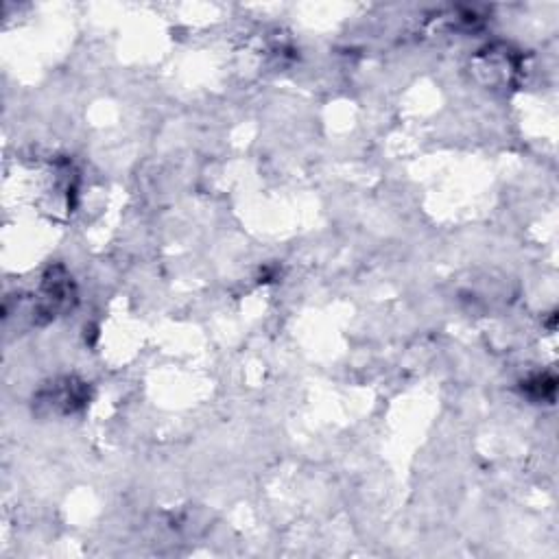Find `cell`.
<instances>
[{
  "mask_svg": "<svg viewBox=\"0 0 559 559\" xmlns=\"http://www.w3.org/2000/svg\"><path fill=\"white\" fill-rule=\"evenodd\" d=\"M75 302H77V291L70 273L59 265L46 271L40 284L38 302H35V315L51 321L57 315L70 311V308L75 306Z\"/></svg>",
  "mask_w": 559,
  "mask_h": 559,
  "instance_id": "obj_1",
  "label": "cell"
},
{
  "mask_svg": "<svg viewBox=\"0 0 559 559\" xmlns=\"http://www.w3.org/2000/svg\"><path fill=\"white\" fill-rule=\"evenodd\" d=\"M88 385L75 378H62L51 383V387L42 389L38 394V404L53 413H75L88 404Z\"/></svg>",
  "mask_w": 559,
  "mask_h": 559,
  "instance_id": "obj_2",
  "label": "cell"
},
{
  "mask_svg": "<svg viewBox=\"0 0 559 559\" xmlns=\"http://www.w3.org/2000/svg\"><path fill=\"white\" fill-rule=\"evenodd\" d=\"M479 64H481L479 70H487L490 81H503L507 86L514 81V75L520 70L516 53H511L507 46H503L501 51H496L494 46L492 49L487 46V49L479 55Z\"/></svg>",
  "mask_w": 559,
  "mask_h": 559,
  "instance_id": "obj_3",
  "label": "cell"
},
{
  "mask_svg": "<svg viewBox=\"0 0 559 559\" xmlns=\"http://www.w3.org/2000/svg\"><path fill=\"white\" fill-rule=\"evenodd\" d=\"M557 389V380L549 374H538L522 383V391L533 400H553Z\"/></svg>",
  "mask_w": 559,
  "mask_h": 559,
  "instance_id": "obj_4",
  "label": "cell"
}]
</instances>
